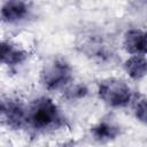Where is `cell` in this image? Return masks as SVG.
Masks as SVG:
<instances>
[{
  "mask_svg": "<svg viewBox=\"0 0 147 147\" xmlns=\"http://www.w3.org/2000/svg\"><path fill=\"white\" fill-rule=\"evenodd\" d=\"M62 117L56 103L48 98L37 99L26 114V122L34 130L45 131L55 129L61 124Z\"/></svg>",
  "mask_w": 147,
  "mask_h": 147,
  "instance_id": "6da1fadb",
  "label": "cell"
},
{
  "mask_svg": "<svg viewBox=\"0 0 147 147\" xmlns=\"http://www.w3.org/2000/svg\"><path fill=\"white\" fill-rule=\"evenodd\" d=\"M98 94L105 103L114 108L125 107L132 99L131 88L123 80L115 78L102 80L99 84Z\"/></svg>",
  "mask_w": 147,
  "mask_h": 147,
  "instance_id": "7a4b0ae2",
  "label": "cell"
},
{
  "mask_svg": "<svg viewBox=\"0 0 147 147\" xmlns=\"http://www.w3.org/2000/svg\"><path fill=\"white\" fill-rule=\"evenodd\" d=\"M40 80L48 91H57L72 80V69L65 61L54 60L45 65L40 75Z\"/></svg>",
  "mask_w": 147,
  "mask_h": 147,
  "instance_id": "3957f363",
  "label": "cell"
},
{
  "mask_svg": "<svg viewBox=\"0 0 147 147\" xmlns=\"http://www.w3.org/2000/svg\"><path fill=\"white\" fill-rule=\"evenodd\" d=\"M0 116L11 127L18 129L26 122V113L23 106L16 100L0 101Z\"/></svg>",
  "mask_w": 147,
  "mask_h": 147,
  "instance_id": "277c9868",
  "label": "cell"
},
{
  "mask_svg": "<svg viewBox=\"0 0 147 147\" xmlns=\"http://www.w3.org/2000/svg\"><path fill=\"white\" fill-rule=\"evenodd\" d=\"M29 7L22 0H9L0 9L1 20L7 23H17L28 16Z\"/></svg>",
  "mask_w": 147,
  "mask_h": 147,
  "instance_id": "5b68a950",
  "label": "cell"
},
{
  "mask_svg": "<svg viewBox=\"0 0 147 147\" xmlns=\"http://www.w3.org/2000/svg\"><path fill=\"white\" fill-rule=\"evenodd\" d=\"M124 49L132 55H145L146 53V34L142 30L131 29L124 36Z\"/></svg>",
  "mask_w": 147,
  "mask_h": 147,
  "instance_id": "8992f818",
  "label": "cell"
},
{
  "mask_svg": "<svg viewBox=\"0 0 147 147\" xmlns=\"http://www.w3.org/2000/svg\"><path fill=\"white\" fill-rule=\"evenodd\" d=\"M26 59V53L20 47L7 42L0 41V63L7 65H16Z\"/></svg>",
  "mask_w": 147,
  "mask_h": 147,
  "instance_id": "52a82bcc",
  "label": "cell"
},
{
  "mask_svg": "<svg viewBox=\"0 0 147 147\" xmlns=\"http://www.w3.org/2000/svg\"><path fill=\"white\" fill-rule=\"evenodd\" d=\"M124 68L127 72V75L134 79L139 80L145 77L146 70H147V62L144 55H132L125 61Z\"/></svg>",
  "mask_w": 147,
  "mask_h": 147,
  "instance_id": "ba28073f",
  "label": "cell"
},
{
  "mask_svg": "<svg viewBox=\"0 0 147 147\" xmlns=\"http://www.w3.org/2000/svg\"><path fill=\"white\" fill-rule=\"evenodd\" d=\"M92 136L94 137V139L99 140V141H109L115 139L118 134H119V129L109 123V122H100L96 125H94L91 130Z\"/></svg>",
  "mask_w": 147,
  "mask_h": 147,
  "instance_id": "9c48e42d",
  "label": "cell"
},
{
  "mask_svg": "<svg viewBox=\"0 0 147 147\" xmlns=\"http://www.w3.org/2000/svg\"><path fill=\"white\" fill-rule=\"evenodd\" d=\"M87 94V88L83 84H76L67 90V98L69 100H78L84 98Z\"/></svg>",
  "mask_w": 147,
  "mask_h": 147,
  "instance_id": "30bf717a",
  "label": "cell"
},
{
  "mask_svg": "<svg viewBox=\"0 0 147 147\" xmlns=\"http://www.w3.org/2000/svg\"><path fill=\"white\" fill-rule=\"evenodd\" d=\"M134 113H136V117L140 122H142V123L146 122V100H145V98H141L140 100H138V102L136 103Z\"/></svg>",
  "mask_w": 147,
  "mask_h": 147,
  "instance_id": "8fae6325",
  "label": "cell"
}]
</instances>
